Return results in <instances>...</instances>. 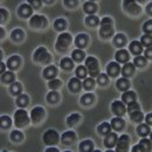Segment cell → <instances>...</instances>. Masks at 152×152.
I'll list each match as a JSON object with an SVG mask.
<instances>
[{"instance_id": "63", "label": "cell", "mask_w": 152, "mask_h": 152, "mask_svg": "<svg viewBox=\"0 0 152 152\" xmlns=\"http://www.w3.org/2000/svg\"><path fill=\"white\" fill-rule=\"evenodd\" d=\"M46 151H47V152H57L58 150H57L56 148H53V146H52V148H48Z\"/></svg>"}, {"instance_id": "61", "label": "cell", "mask_w": 152, "mask_h": 152, "mask_svg": "<svg viewBox=\"0 0 152 152\" xmlns=\"http://www.w3.org/2000/svg\"><path fill=\"white\" fill-rule=\"evenodd\" d=\"M145 121H146V124H148V125H150V124H152V116H151V114H149L148 116H146Z\"/></svg>"}, {"instance_id": "42", "label": "cell", "mask_w": 152, "mask_h": 152, "mask_svg": "<svg viewBox=\"0 0 152 152\" xmlns=\"http://www.w3.org/2000/svg\"><path fill=\"white\" fill-rule=\"evenodd\" d=\"M146 58L144 56H142V55H138V56H136L133 58V66L134 67H139V68H143V67H145L146 66Z\"/></svg>"}, {"instance_id": "40", "label": "cell", "mask_w": 152, "mask_h": 152, "mask_svg": "<svg viewBox=\"0 0 152 152\" xmlns=\"http://www.w3.org/2000/svg\"><path fill=\"white\" fill-rule=\"evenodd\" d=\"M99 21L101 20L98 19L96 15H88L86 18V23L89 26V27H96L99 25Z\"/></svg>"}, {"instance_id": "5", "label": "cell", "mask_w": 152, "mask_h": 152, "mask_svg": "<svg viewBox=\"0 0 152 152\" xmlns=\"http://www.w3.org/2000/svg\"><path fill=\"white\" fill-rule=\"evenodd\" d=\"M42 139H43V143H45L46 145H48V146H54V145H56L57 143H58L60 136H58L57 131L53 130V129H49V130H47L46 132L43 133Z\"/></svg>"}, {"instance_id": "48", "label": "cell", "mask_w": 152, "mask_h": 152, "mask_svg": "<svg viewBox=\"0 0 152 152\" xmlns=\"http://www.w3.org/2000/svg\"><path fill=\"white\" fill-rule=\"evenodd\" d=\"M11 139L13 142H15V143H19V142H21L23 139V134L19 130H14V131L11 132Z\"/></svg>"}, {"instance_id": "10", "label": "cell", "mask_w": 152, "mask_h": 152, "mask_svg": "<svg viewBox=\"0 0 152 152\" xmlns=\"http://www.w3.org/2000/svg\"><path fill=\"white\" fill-rule=\"evenodd\" d=\"M111 110L116 116L118 117H122L124 116L126 113V108H125V104L122 102V101H115L111 104Z\"/></svg>"}, {"instance_id": "45", "label": "cell", "mask_w": 152, "mask_h": 152, "mask_svg": "<svg viewBox=\"0 0 152 152\" xmlns=\"http://www.w3.org/2000/svg\"><path fill=\"white\" fill-rule=\"evenodd\" d=\"M47 101L49 102V103H52V104H55L57 103L58 101H60V94L55 91V90H53V91H50L48 95H47Z\"/></svg>"}, {"instance_id": "57", "label": "cell", "mask_w": 152, "mask_h": 152, "mask_svg": "<svg viewBox=\"0 0 152 152\" xmlns=\"http://www.w3.org/2000/svg\"><path fill=\"white\" fill-rule=\"evenodd\" d=\"M29 4L35 8H39L41 6V1H38V0H29Z\"/></svg>"}, {"instance_id": "25", "label": "cell", "mask_w": 152, "mask_h": 152, "mask_svg": "<svg viewBox=\"0 0 152 152\" xmlns=\"http://www.w3.org/2000/svg\"><path fill=\"white\" fill-rule=\"evenodd\" d=\"M129 48H130V52L134 55H137V56L139 54H142V52H143V46H142V43L139 41H132L129 45Z\"/></svg>"}, {"instance_id": "64", "label": "cell", "mask_w": 152, "mask_h": 152, "mask_svg": "<svg viewBox=\"0 0 152 152\" xmlns=\"http://www.w3.org/2000/svg\"><path fill=\"white\" fill-rule=\"evenodd\" d=\"M0 38L1 39L5 38V29L4 28H0Z\"/></svg>"}, {"instance_id": "18", "label": "cell", "mask_w": 152, "mask_h": 152, "mask_svg": "<svg viewBox=\"0 0 152 152\" xmlns=\"http://www.w3.org/2000/svg\"><path fill=\"white\" fill-rule=\"evenodd\" d=\"M42 75L46 80H53L57 75V68L55 66H48V67H46L43 69Z\"/></svg>"}, {"instance_id": "46", "label": "cell", "mask_w": 152, "mask_h": 152, "mask_svg": "<svg viewBox=\"0 0 152 152\" xmlns=\"http://www.w3.org/2000/svg\"><path fill=\"white\" fill-rule=\"evenodd\" d=\"M66 27H67V21L64 19H57L55 20V22H54V28L58 31V32H62L63 29H66Z\"/></svg>"}, {"instance_id": "19", "label": "cell", "mask_w": 152, "mask_h": 152, "mask_svg": "<svg viewBox=\"0 0 152 152\" xmlns=\"http://www.w3.org/2000/svg\"><path fill=\"white\" fill-rule=\"evenodd\" d=\"M113 33H114L113 25H102L101 28H99V35L103 39L110 38L113 35Z\"/></svg>"}, {"instance_id": "35", "label": "cell", "mask_w": 152, "mask_h": 152, "mask_svg": "<svg viewBox=\"0 0 152 152\" xmlns=\"http://www.w3.org/2000/svg\"><path fill=\"white\" fill-rule=\"evenodd\" d=\"M72 57H73V60L75 62H82L84 60V57H86V54H84V52L82 49H75L72 53Z\"/></svg>"}, {"instance_id": "2", "label": "cell", "mask_w": 152, "mask_h": 152, "mask_svg": "<svg viewBox=\"0 0 152 152\" xmlns=\"http://www.w3.org/2000/svg\"><path fill=\"white\" fill-rule=\"evenodd\" d=\"M72 41H73V38H72V35L69 33H61L58 35V38H57L55 47H56V49L58 52L63 53V52H66L68 49V47L70 46Z\"/></svg>"}, {"instance_id": "52", "label": "cell", "mask_w": 152, "mask_h": 152, "mask_svg": "<svg viewBox=\"0 0 152 152\" xmlns=\"http://www.w3.org/2000/svg\"><path fill=\"white\" fill-rule=\"evenodd\" d=\"M138 110H140V107H139V104H138L137 102H132V103L128 104L126 111H128L129 114H131V113H133V111H138Z\"/></svg>"}, {"instance_id": "41", "label": "cell", "mask_w": 152, "mask_h": 152, "mask_svg": "<svg viewBox=\"0 0 152 152\" xmlns=\"http://www.w3.org/2000/svg\"><path fill=\"white\" fill-rule=\"evenodd\" d=\"M80 119H81V116L78 114H72L67 117V124L69 126H73L80 122Z\"/></svg>"}, {"instance_id": "32", "label": "cell", "mask_w": 152, "mask_h": 152, "mask_svg": "<svg viewBox=\"0 0 152 152\" xmlns=\"http://www.w3.org/2000/svg\"><path fill=\"white\" fill-rule=\"evenodd\" d=\"M94 101H95V96L91 93H88V94L81 97V104L82 105H91Z\"/></svg>"}, {"instance_id": "51", "label": "cell", "mask_w": 152, "mask_h": 152, "mask_svg": "<svg viewBox=\"0 0 152 152\" xmlns=\"http://www.w3.org/2000/svg\"><path fill=\"white\" fill-rule=\"evenodd\" d=\"M140 43H142V46L144 45V46H146V47H150L152 43V38L151 35H148V34H144L142 38H140Z\"/></svg>"}, {"instance_id": "33", "label": "cell", "mask_w": 152, "mask_h": 152, "mask_svg": "<svg viewBox=\"0 0 152 152\" xmlns=\"http://www.w3.org/2000/svg\"><path fill=\"white\" fill-rule=\"evenodd\" d=\"M11 37L13 39V41H15V42H21V41L23 40V38H25V33L22 32L21 28H15V29L12 32Z\"/></svg>"}, {"instance_id": "20", "label": "cell", "mask_w": 152, "mask_h": 152, "mask_svg": "<svg viewBox=\"0 0 152 152\" xmlns=\"http://www.w3.org/2000/svg\"><path fill=\"white\" fill-rule=\"evenodd\" d=\"M111 124V128L116 130V131H121V130H123L124 128H125V122H124V119H122L121 117H115L111 119V122H110Z\"/></svg>"}, {"instance_id": "53", "label": "cell", "mask_w": 152, "mask_h": 152, "mask_svg": "<svg viewBox=\"0 0 152 152\" xmlns=\"http://www.w3.org/2000/svg\"><path fill=\"white\" fill-rule=\"evenodd\" d=\"M143 31H144V33H145V34L151 35V33H152V22H151V20L146 21V22L143 25Z\"/></svg>"}, {"instance_id": "11", "label": "cell", "mask_w": 152, "mask_h": 152, "mask_svg": "<svg viewBox=\"0 0 152 152\" xmlns=\"http://www.w3.org/2000/svg\"><path fill=\"white\" fill-rule=\"evenodd\" d=\"M76 133L74 131H66L61 137V142L66 146H70L76 142Z\"/></svg>"}, {"instance_id": "60", "label": "cell", "mask_w": 152, "mask_h": 152, "mask_svg": "<svg viewBox=\"0 0 152 152\" xmlns=\"http://www.w3.org/2000/svg\"><path fill=\"white\" fill-rule=\"evenodd\" d=\"M6 68H7V64H5V63L1 62V63H0V72H1L2 74L6 72Z\"/></svg>"}, {"instance_id": "37", "label": "cell", "mask_w": 152, "mask_h": 152, "mask_svg": "<svg viewBox=\"0 0 152 152\" xmlns=\"http://www.w3.org/2000/svg\"><path fill=\"white\" fill-rule=\"evenodd\" d=\"M137 133L140 136V137H146L149 133H150V128L148 124H140L137 126Z\"/></svg>"}, {"instance_id": "14", "label": "cell", "mask_w": 152, "mask_h": 152, "mask_svg": "<svg viewBox=\"0 0 152 152\" xmlns=\"http://www.w3.org/2000/svg\"><path fill=\"white\" fill-rule=\"evenodd\" d=\"M6 64H7V68L10 70H15V69L19 68L20 64H21V58L18 55H13V56H11L7 60Z\"/></svg>"}, {"instance_id": "27", "label": "cell", "mask_w": 152, "mask_h": 152, "mask_svg": "<svg viewBox=\"0 0 152 152\" xmlns=\"http://www.w3.org/2000/svg\"><path fill=\"white\" fill-rule=\"evenodd\" d=\"M78 149H80V151L82 152H90L94 150V144H93V142L90 139H86V140L81 142Z\"/></svg>"}, {"instance_id": "29", "label": "cell", "mask_w": 152, "mask_h": 152, "mask_svg": "<svg viewBox=\"0 0 152 152\" xmlns=\"http://www.w3.org/2000/svg\"><path fill=\"white\" fill-rule=\"evenodd\" d=\"M17 105L19 107V108H26L27 105H28V103H29V98H28V96L25 95V94H20L19 96H17Z\"/></svg>"}, {"instance_id": "31", "label": "cell", "mask_w": 152, "mask_h": 152, "mask_svg": "<svg viewBox=\"0 0 152 152\" xmlns=\"http://www.w3.org/2000/svg\"><path fill=\"white\" fill-rule=\"evenodd\" d=\"M125 43H126V37H125L124 34L119 33V34H116V35H115V38H114L115 46H117L118 48H121V47H124Z\"/></svg>"}, {"instance_id": "44", "label": "cell", "mask_w": 152, "mask_h": 152, "mask_svg": "<svg viewBox=\"0 0 152 152\" xmlns=\"http://www.w3.org/2000/svg\"><path fill=\"white\" fill-rule=\"evenodd\" d=\"M129 116H130V119H131L132 122H136V123H139V122H142V121L144 119V115H143V113H142L140 110L133 111L131 114H129Z\"/></svg>"}, {"instance_id": "49", "label": "cell", "mask_w": 152, "mask_h": 152, "mask_svg": "<svg viewBox=\"0 0 152 152\" xmlns=\"http://www.w3.org/2000/svg\"><path fill=\"white\" fill-rule=\"evenodd\" d=\"M61 84H62V82H61L60 80L53 78V80H49V82H48V88L52 89V90H56V89H58V88L61 87Z\"/></svg>"}, {"instance_id": "3", "label": "cell", "mask_w": 152, "mask_h": 152, "mask_svg": "<svg viewBox=\"0 0 152 152\" xmlns=\"http://www.w3.org/2000/svg\"><path fill=\"white\" fill-rule=\"evenodd\" d=\"M86 68L88 70V74L93 77L98 76L99 74V64L97 58L94 56H88L86 58Z\"/></svg>"}, {"instance_id": "4", "label": "cell", "mask_w": 152, "mask_h": 152, "mask_svg": "<svg viewBox=\"0 0 152 152\" xmlns=\"http://www.w3.org/2000/svg\"><path fill=\"white\" fill-rule=\"evenodd\" d=\"M14 123L18 128H23L26 126L28 123H29V117H28V114L26 110L21 109L20 108L19 110L15 111L14 114Z\"/></svg>"}, {"instance_id": "54", "label": "cell", "mask_w": 152, "mask_h": 152, "mask_svg": "<svg viewBox=\"0 0 152 152\" xmlns=\"http://www.w3.org/2000/svg\"><path fill=\"white\" fill-rule=\"evenodd\" d=\"M7 17H8V13H7V11H6L5 8H1V10H0V21H1V23L6 21Z\"/></svg>"}, {"instance_id": "23", "label": "cell", "mask_w": 152, "mask_h": 152, "mask_svg": "<svg viewBox=\"0 0 152 152\" xmlns=\"http://www.w3.org/2000/svg\"><path fill=\"white\" fill-rule=\"evenodd\" d=\"M116 86H117V89L121 90V91H128V89L130 88V82L126 77H121L117 80L116 82Z\"/></svg>"}, {"instance_id": "15", "label": "cell", "mask_w": 152, "mask_h": 152, "mask_svg": "<svg viewBox=\"0 0 152 152\" xmlns=\"http://www.w3.org/2000/svg\"><path fill=\"white\" fill-rule=\"evenodd\" d=\"M117 138H118L117 133H115V132L108 133V134L105 136V138H104V145H105V148H108V149H113L115 145H116Z\"/></svg>"}, {"instance_id": "43", "label": "cell", "mask_w": 152, "mask_h": 152, "mask_svg": "<svg viewBox=\"0 0 152 152\" xmlns=\"http://www.w3.org/2000/svg\"><path fill=\"white\" fill-rule=\"evenodd\" d=\"M76 77L77 78H87V75H88V70L86 68V66H78L76 68Z\"/></svg>"}, {"instance_id": "47", "label": "cell", "mask_w": 152, "mask_h": 152, "mask_svg": "<svg viewBox=\"0 0 152 152\" xmlns=\"http://www.w3.org/2000/svg\"><path fill=\"white\" fill-rule=\"evenodd\" d=\"M0 125L2 129H8L12 125V121L8 116H1L0 118Z\"/></svg>"}, {"instance_id": "34", "label": "cell", "mask_w": 152, "mask_h": 152, "mask_svg": "<svg viewBox=\"0 0 152 152\" xmlns=\"http://www.w3.org/2000/svg\"><path fill=\"white\" fill-rule=\"evenodd\" d=\"M21 91H22V86H21V83H19V82H14V83H12L10 86V93L12 95L19 96L21 94Z\"/></svg>"}, {"instance_id": "17", "label": "cell", "mask_w": 152, "mask_h": 152, "mask_svg": "<svg viewBox=\"0 0 152 152\" xmlns=\"http://www.w3.org/2000/svg\"><path fill=\"white\" fill-rule=\"evenodd\" d=\"M32 13H33V8L28 4H22L18 8V14L22 18H28L29 15H32Z\"/></svg>"}, {"instance_id": "9", "label": "cell", "mask_w": 152, "mask_h": 152, "mask_svg": "<svg viewBox=\"0 0 152 152\" xmlns=\"http://www.w3.org/2000/svg\"><path fill=\"white\" fill-rule=\"evenodd\" d=\"M45 115H46V111L42 107H35L31 111V118L34 123H40L45 118Z\"/></svg>"}, {"instance_id": "21", "label": "cell", "mask_w": 152, "mask_h": 152, "mask_svg": "<svg viewBox=\"0 0 152 152\" xmlns=\"http://www.w3.org/2000/svg\"><path fill=\"white\" fill-rule=\"evenodd\" d=\"M134 70H136V67L133 66V63H125L124 66H123V68L121 69V72H122V75L124 76V77H131V76L134 74Z\"/></svg>"}, {"instance_id": "8", "label": "cell", "mask_w": 152, "mask_h": 152, "mask_svg": "<svg viewBox=\"0 0 152 152\" xmlns=\"http://www.w3.org/2000/svg\"><path fill=\"white\" fill-rule=\"evenodd\" d=\"M123 7L125 8V11L130 15H138L140 13V11H142L136 1H124L123 2Z\"/></svg>"}, {"instance_id": "7", "label": "cell", "mask_w": 152, "mask_h": 152, "mask_svg": "<svg viewBox=\"0 0 152 152\" xmlns=\"http://www.w3.org/2000/svg\"><path fill=\"white\" fill-rule=\"evenodd\" d=\"M29 25L31 27L35 28V29H43L47 25V19L43 17V15H33L31 20H29Z\"/></svg>"}, {"instance_id": "56", "label": "cell", "mask_w": 152, "mask_h": 152, "mask_svg": "<svg viewBox=\"0 0 152 152\" xmlns=\"http://www.w3.org/2000/svg\"><path fill=\"white\" fill-rule=\"evenodd\" d=\"M64 4H66V6L74 7V6L77 5V1H76V0H66V1H64Z\"/></svg>"}, {"instance_id": "55", "label": "cell", "mask_w": 152, "mask_h": 152, "mask_svg": "<svg viewBox=\"0 0 152 152\" xmlns=\"http://www.w3.org/2000/svg\"><path fill=\"white\" fill-rule=\"evenodd\" d=\"M99 23H101V26L102 25H113V19L109 18V17H104L103 19L99 21Z\"/></svg>"}, {"instance_id": "12", "label": "cell", "mask_w": 152, "mask_h": 152, "mask_svg": "<svg viewBox=\"0 0 152 152\" xmlns=\"http://www.w3.org/2000/svg\"><path fill=\"white\" fill-rule=\"evenodd\" d=\"M119 73H121V66L118 64V62H110L107 66V74H108V76L116 77V76H118Z\"/></svg>"}, {"instance_id": "58", "label": "cell", "mask_w": 152, "mask_h": 152, "mask_svg": "<svg viewBox=\"0 0 152 152\" xmlns=\"http://www.w3.org/2000/svg\"><path fill=\"white\" fill-rule=\"evenodd\" d=\"M151 56H152V50H151V46L150 47H148L146 48V50H145V58L148 60V58H151Z\"/></svg>"}, {"instance_id": "38", "label": "cell", "mask_w": 152, "mask_h": 152, "mask_svg": "<svg viewBox=\"0 0 152 152\" xmlns=\"http://www.w3.org/2000/svg\"><path fill=\"white\" fill-rule=\"evenodd\" d=\"M82 87L86 89V90H93L94 87H95V81L93 77H87L84 78L83 83H82Z\"/></svg>"}, {"instance_id": "13", "label": "cell", "mask_w": 152, "mask_h": 152, "mask_svg": "<svg viewBox=\"0 0 152 152\" xmlns=\"http://www.w3.org/2000/svg\"><path fill=\"white\" fill-rule=\"evenodd\" d=\"M68 88L72 93H80L81 89H82V83H81L80 78H77V77L70 78L69 83H68Z\"/></svg>"}, {"instance_id": "26", "label": "cell", "mask_w": 152, "mask_h": 152, "mask_svg": "<svg viewBox=\"0 0 152 152\" xmlns=\"http://www.w3.org/2000/svg\"><path fill=\"white\" fill-rule=\"evenodd\" d=\"M136 99H137V96H136V93H133V91H125L122 95V102L125 104H130L132 102H136Z\"/></svg>"}, {"instance_id": "28", "label": "cell", "mask_w": 152, "mask_h": 152, "mask_svg": "<svg viewBox=\"0 0 152 152\" xmlns=\"http://www.w3.org/2000/svg\"><path fill=\"white\" fill-rule=\"evenodd\" d=\"M110 131H111V125L107 122H103L97 126V132L101 136H107L108 133H110Z\"/></svg>"}, {"instance_id": "36", "label": "cell", "mask_w": 152, "mask_h": 152, "mask_svg": "<svg viewBox=\"0 0 152 152\" xmlns=\"http://www.w3.org/2000/svg\"><path fill=\"white\" fill-rule=\"evenodd\" d=\"M1 81L5 83H14L15 81V75L12 72H5L1 75Z\"/></svg>"}, {"instance_id": "6", "label": "cell", "mask_w": 152, "mask_h": 152, "mask_svg": "<svg viewBox=\"0 0 152 152\" xmlns=\"http://www.w3.org/2000/svg\"><path fill=\"white\" fill-rule=\"evenodd\" d=\"M116 151L121 152V151H128L129 150V146H130V137L128 134H122L121 137L117 138V142H116Z\"/></svg>"}, {"instance_id": "59", "label": "cell", "mask_w": 152, "mask_h": 152, "mask_svg": "<svg viewBox=\"0 0 152 152\" xmlns=\"http://www.w3.org/2000/svg\"><path fill=\"white\" fill-rule=\"evenodd\" d=\"M146 13H148L149 15L152 14V2H150V4L146 6Z\"/></svg>"}, {"instance_id": "16", "label": "cell", "mask_w": 152, "mask_h": 152, "mask_svg": "<svg viewBox=\"0 0 152 152\" xmlns=\"http://www.w3.org/2000/svg\"><path fill=\"white\" fill-rule=\"evenodd\" d=\"M115 57L117 60V62L119 63H128L129 58H130V55H129V52L125 50V49H118L115 54Z\"/></svg>"}, {"instance_id": "24", "label": "cell", "mask_w": 152, "mask_h": 152, "mask_svg": "<svg viewBox=\"0 0 152 152\" xmlns=\"http://www.w3.org/2000/svg\"><path fill=\"white\" fill-rule=\"evenodd\" d=\"M83 11L89 15H95V12L97 11V5L93 1H87L83 5Z\"/></svg>"}, {"instance_id": "39", "label": "cell", "mask_w": 152, "mask_h": 152, "mask_svg": "<svg viewBox=\"0 0 152 152\" xmlns=\"http://www.w3.org/2000/svg\"><path fill=\"white\" fill-rule=\"evenodd\" d=\"M139 148L143 152H148L151 150V140L146 139V138H143L140 142H139Z\"/></svg>"}, {"instance_id": "1", "label": "cell", "mask_w": 152, "mask_h": 152, "mask_svg": "<svg viewBox=\"0 0 152 152\" xmlns=\"http://www.w3.org/2000/svg\"><path fill=\"white\" fill-rule=\"evenodd\" d=\"M33 60L37 63H42V64H48L52 61V55L47 52L45 47H39L38 49L34 52Z\"/></svg>"}, {"instance_id": "50", "label": "cell", "mask_w": 152, "mask_h": 152, "mask_svg": "<svg viewBox=\"0 0 152 152\" xmlns=\"http://www.w3.org/2000/svg\"><path fill=\"white\" fill-rule=\"evenodd\" d=\"M97 82H98V84L99 86H107L108 83H109V76L107 75V74H98L97 76Z\"/></svg>"}, {"instance_id": "30", "label": "cell", "mask_w": 152, "mask_h": 152, "mask_svg": "<svg viewBox=\"0 0 152 152\" xmlns=\"http://www.w3.org/2000/svg\"><path fill=\"white\" fill-rule=\"evenodd\" d=\"M60 66H61V68L63 69V70H72L73 69V67H74V63H73V60L72 58H69V57H63L62 60H61V62H60Z\"/></svg>"}, {"instance_id": "22", "label": "cell", "mask_w": 152, "mask_h": 152, "mask_svg": "<svg viewBox=\"0 0 152 152\" xmlns=\"http://www.w3.org/2000/svg\"><path fill=\"white\" fill-rule=\"evenodd\" d=\"M88 42H89V37L87 34H83V33L78 34L75 39V45L78 48H84L88 45Z\"/></svg>"}, {"instance_id": "62", "label": "cell", "mask_w": 152, "mask_h": 152, "mask_svg": "<svg viewBox=\"0 0 152 152\" xmlns=\"http://www.w3.org/2000/svg\"><path fill=\"white\" fill-rule=\"evenodd\" d=\"M132 151L133 152H142V150H140L139 145H134V146L132 148Z\"/></svg>"}]
</instances>
